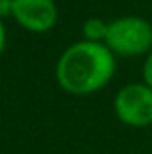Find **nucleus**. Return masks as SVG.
I'll return each mask as SVG.
<instances>
[{
  "mask_svg": "<svg viewBox=\"0 0 152 154\" xmlns=\"http://www.w3.org/2000/svg\"><path fill=\"white\" fill-rule=\"evenodd\" d=\"M116 72V56L104 45L81 39L66 47L56 61V82L70 95H91L104 90Z\"/></svg>",
  "mask_w": 152,
  "mask_h": 154,
  "instance_id": "obj_1",
  "label": "nucleus"
},
{
  "mask_svg": "<svg viewBox=\"0 0 152 154\" xmlns=\"http://www.w3.org/2000/svg\"><path fill=\"white\" fill-rule=\"evenodd\" d=\"M104 45L116 57L147 56L152 50V23L136 14L118 16L108 23Z\"/></svg>",
  "mask_w": 152,
  "mask_h": 154,
  "instance_id": "obj_2",
  "label": "nucleus"
},
{
  "mask_svg": "<svg viewBox=\"0 0 152 154\" xmlns=\"http://www.w3.org/2000/svg\"><path fill=\"white\" fill-rule=\"evenodd\" d=\"M114 116L127 127L152 125V88L141 82L122 86L113 99Z\"/></svg>",
  "mask_w": 152,
  "mask_h": 154,
  "instance_id": "obj_3",
  "label": "nucleus"
},
{
  "mask_svg": "<svg viewBox=\"0 0 152 154\" xmlns=\"http://www.w3.org/2000/svg\"><path fill=\"white\" fill-rule=\"evenodd\" d=\"M11 18L31 34L50 32L59 18L54 0H13Z\"/></svg>",
  "mask_w": 152,
  "mask_h": 154,
  "instance_id": "obj_4",
  "label": "nucleus"
},
{
  "mask_svg": "<svg viewBox=\"0 0 152 154\" xmlns=\"http://www.w3.org/2000/svg\"><path fill=\"white\" fill-rule=\"evenodd\" d=\"M108 23L102 18L91 16L82 23V39L93 41V43H104L108 36Z\"/></svg>",
  "mask_w": 152,
  "mask_h": 154,
  "instance_id": "obj_5",
  "label": "nucleus"
},
{
  "mask_svg": "<svg viewBox=\"0 0 152 154\" xmlns=\"http://www.w3.org/2000/svg\"><path fill=\"white\" fill-rule=\"evenodd\" d=\"M141 77H143V82L152 88V50L145 56V61L141 66Z\"/></svg>",
  "mask_w": 152,
  "mask_h": 154,
  "instance_id": "obj_6",
  "label": "nucleus"
},
{
  "mask_svg": "<svg viewBox=\"0 0 152 154\" xmlns=\"http://www.w3.org/2000/svg\"><path fill=\"white\" fill-rule=\"evenodd\" d=\"M5 48H7V29L4 25V18L0 16V57L4 56Z\"/></svg>",
  "mask_w": 152,
  "mask_h": 154,
  "instance_id": "obj_7",
  "label": "nucleus"
},
{
  "mask_svg": "<svg viewBox=\"0 0 152 154\" xmlns=\"http://www.w3.org/2000/svg\"><path fill=\"white\" fill-rule=\"evenodd\" d=\"M11 5H13V0H0V16L2 18L11 16Z\"/></svg>",
  "mask_w": 152,
  "mask_h": 154,
  "instance_id": "obj_8",
  "label": "nucleus"
}]
</instances>
